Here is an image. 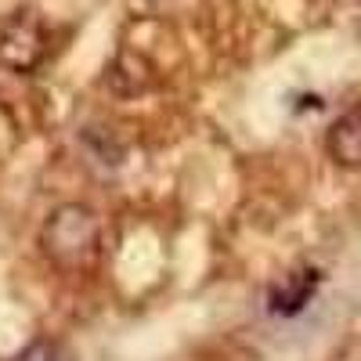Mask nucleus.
Returning <instances> with one entry per match:
<instances>
[{
	"mask_svg": "<svg viewBox=\"0 0 361 361\" xmlns=\"http://www.w3.org/2000/svg\"><path fill=\"white\" fill-rule=\"evenodd\" d=\"M40 246L58 267H83L102 250V224L87 206H58L40 231Z\"/></svg>",
	"mask_w": 361,
	"mask_h": 361,
	"instance_id": "1",
	"label": "nucleus"
},
{
	"mask_svg": "<svg viewBox=\"0 0 361 361\" xmlns=\"http://www.w3.org/2000/svg\"><path fill=\"white\" fill-rule=\"evenodd\" d=\"M325 152L336 166H361V105L347 109L333 127H329V137H325Z\"/></svg>",
	"mask_w": 361,
	"mask_h": 361,
	"instance_id": "2",
	"label": "nucleus"
},
{
	"mask_svg": "<svg viewBox=\"0 0 361 361\" xmlns=\"http://www.w3.org/2000/svg\"><path fill=\"white\" fill-rule=\"evenodd\" d=\"M318 289V271L304 267V271H289V275L282 282L271 286L267 293V307L275 311V314H296V311H304L311 304V296Z\"/></svg>",
	"mask_w": 361,
	"mask_h": 361,
	"instance_id": "3",
	"label": "nucleus"
},
{
	"mask_svg": "<svg viewBox=\"0 0 361 361\" xmlns=\"http://www.w3.org/2000/svg\"><path fill=\"white\" fill-rule=\"evenodd\" d=\"M22 47H29L37 58H40V25L29 18V15H18V18H11L8 22V29H4V37H0V54H4V62L8 66H22Z\"/></svg>",
	"mask_w": 361,
	"mask_h": 361,
	"instance_id": "4",
	"label": "nucleus"
}]
</instances>
